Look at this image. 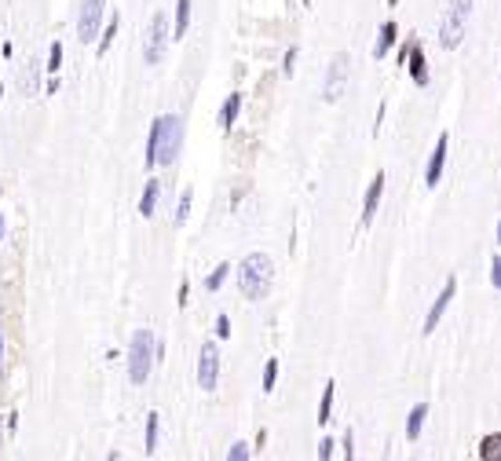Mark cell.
Listing matches in <instances>:
<instances>
[{"label":"cell","instance_id":"6da1fadb","mask_svg":"<svg viewBox=\"0 0 501 461\" xmlns=\"http://www.w3.org/2000/svg\"><path fill=\"white\" fill-rule=\"evenodd\" d=\"M128 381L132 385H147L150 381V370L157 367V337H154V329H136L132 333V341H128Z\"/></svg>","mask_w":501,"mask_h":461},{"label":"cell","instance_id":"7a4b0ae2","mask_svg":"<svg viewBox=\"0 0 501 461\" xmlns=\"http://www.w3.org/2000/svg\"><path fill=\"white\" fill-rule=\"evenodd\" d=\"M274 282V264L267 253H249L238 267V290L246 300H264Z\"/></svg>","mask_w":501,"mask_h":461},{"label":"cell","instance_id":"3957f363","mask_svg":"<svg viewBox=\"0 0 501 461\" xmlns=\"http://www.w3.org/2000/svg\"><path fill=\"white\" fill-rule=\"evenodd\" d=\"M150 129L157 132V165H172L183 150V118L161 114Z\"/></svg>","mask_w":501,"mask_h":461},{"label":"cell","instance_id":"277c9868","mask_svg":"<svg viewBox=\"0 0 501 461\" xmlns=\"http://www.w3.org/2000/svg\"><path fill=\"white\" fill-rule=\"evenodd\" d=\"M468 15H472V0H450V8L443 15V26H439V44L446 52L465 41V26H468Z\"/></svg>","mask_w":501,"mask_h":461},{"label":"cell","instance_id":"5b68a950","mask_svg":"<svg viewBox=\"0 0 501 461\" xmlns=\"http://www.w3.org/2000/svg\"><path fill=\"white\" fill-rule=\"evenodd\" d=\"M169 41H172V26H169V15L157 11L150 26H147V37H143V62L147 66H157L169 52Z\"/></svg>","mask_w":501,"mask_h":461},{"label":"cell","instance_id":"8992f818","mask_svg":"<svg viewBox=\"0 0 501 461\" xmlns=\"http://www.w3.org/2000/svg\"><path fill=\"white\" fill-rule=\"evenodd\" d=\"M103 19H106V0H80V11H77V41H80V44L99 41Z\"/></svg>","mask_w":501,"mask_h":461},{"label":"cell","instance_id":"52a82bcc","mask_svg":"<svg viewBox=\"0 0 501 461\" xmlns=\"http://www.w3.org/2000/svg\"><path fill=\"white\" fill-rule=\"evenodd\" d=\"M348 73H351V59L348 52H337L333 62H330V70H326V81H322V99L326 103H337L344 95L348 88Z\"/></svg>","mask_w":501,"mask_h":461},{"label":"cell","instance_id":"ba28073f","mask_svg":"<svg viewBox=\"0 0 501 461\" xmlns=\"http://www.w3.org/2000/svg\"><path fill=\"white\" fill-rule=\"evenodd\" d=\"M198 385H202V392H216V385H220V348H216V341H205L202 344Z\"/></svg>","mask_w":501,"mask_h":461},{"label":"cell","instance_id":"9c48e42d","mask_svg":"<svg viewBox=\"0 0 501 461\" xmlns=\"http://www.w3.org/2000/svg\"><path fill=\"white\" fill-rule=\"evenodd\" d=\"M454 293H458V278L450 275V278L443 282L439 297H435V304H432V308H428V315H425V322H421V333H435V326H439V319L446 315V308H450V300H454Z\"/></svg>","mask_w":501,"mask_h":461},{"label":"cell","instance_id":"30bf717a","mask_svg":"<svg viewBox=\"0 0 501 461\" xmlns=\"http://www.w3.org/2000/svg\"><path fill=\"white\" fill-rule=\"evenodd\" d=\"M446 150H450V136L443 132L439 139H435V150H432V162L425 169V187H435L443 180V169H446Z\"/></svg>","mask_w":501,"mask_h":461},{"label":"cell","instance_id":"8fae6325","mask_svg":"<svg viewBox=\"0 0 501 461\" xmlns=\"http://www.w3.org/2000/svg\"><path fill=\"white\" fill-rule=\"evenodd\" d=\"M381 194H384V172H377V176L369 180V187H366V198H362V227L374 220L377 205H381Z\"/></svg>","mask_w":501,"mask_h":461},{"label":"cell","instance_id":"7c38bea8","mask_svg":"<svg viewBox=\"0 0 501 461\" xmlns=\"http://www.w3.org/2000/svg\"><path fill=\"white\" fill-rule=\"evenodd\" d=\"M410 77H414V85L417 88H428V59H425V48L421 44H414L410 48Z\"/></svg>","mask_w":501,"mask_h":461},{"label":"cell","instance_id":"4fadbf2b","mask_svg":"<svg viewBox=\"0 0 501 461\" xmlns=\"http://www.w3.org/2000/svg\"><path fill=\"white\" fill-rule=\"evenodd\" d=\"M19 88H22V95H37L41 92V62L29 59L26 66L19 70Z\"/></svg>","mask_w":501,"mask_h":461},{"label":"cell","instance_id":"5bb4252c","mask_svg":"<svg viewBox=\"0 0 501 461\" xmlns=\"http://www.w3.org/2000/svg\"><path fill=\"white\" fill-rule=\"evenodd\" d=\"M238 114H241V92H231L227 99H223V106H220L216 125H220V129H231V125L238 121Z\"/></svg>","mask_w":501,"mask_h":461},{"label":"cell","instance_id":"9a60e30c","mask_svg":"<svg viewBox=\"0 0 501 461\" xmlns=\"http://www.w3.org/2000/svg\"><path fill=\"white\" fill-rule=\"evenodd\" d=\"M399 41V26L388 19L384 26H381V34H377V44H374V59H384L388 52H392V44Z\"/></svg>","mask_w":501,"mask_h":461},{"label":"cell","instance_id":"2e32d148","mask_svg":"<svg viewBox=\"0 0 501 461\" xmlns=\"http://www.w3.org/2000/svg\"><path fill=\"white\" fill-rule=\"evenodd\" d=\"M157 198H161V180H147V187H143V198H139V216H143V220L154 216Z\"/></svg>","mask_w":501,"mask_h":461},{"label":"cell","instance_id":"e0dca14e","mask_svg":"<svg viewBox=\"0 0 501 461\" xmlns=\"http://www.w3.org/2000/svg\"><path fill=\"white\" fill-rule=\"evenodd\" d=\"M118 26H121V15L114 11V15H110V19H106V26H103L99 41H95V55H99V59L110 52V44H114V37H118Z\"/></svg>","mask_w":501,"mask_h":461},{"label":"cell","instance_id":"ac0fdd59","mask_svg":"<svg viewBox=\"0 0 501 461\" xmlns=\"http://www.w3.org/2000/svg\"><path fill=\"white\" fill-rule=\"evenodd\" d=\"M425 418H428V406H425V403H417V406L410 410V418H407V439H410V443H417V439H421Z\"/></svg>","mask_w":501,"mask_h":461},{"label":"cell","instance_id":"d6986e66","mask_svg":"<svg viewBox=\"0 0 501 461\" xmlns=\"http://www.w3.org/2000/svg\"><path fill=\"white\" fill-rule=\"evenodd\" d=\"M190 26V0H176V22H172V41H183Z\"/></svg>","mask_w":501,"mask_h":461},{"label":"cell","instance_id":"ffe728a7","mask_svg":"<svg viewBox=\"0 0 501 461\" xmlns=\"http://www.w3.org/2000/svg\"><path fill=\"white\" fill-rule=\"evenodd\" d=\"M157 432H161V414H147V432H143V451L147 454H154L157 451Z\"/></svg>","mask_w":501,"mask_h":461},{"label":"cell","instance_id":"44dd1931","mask_svg":"<svg viewBox=\"0 0 501 461\" xmlns=\"http://www.w3.org/2000/svg\"><path fill=\"white\" fill-rule=\"evenodd\" d=\"M333 392H337V385L330 381L326 392H322V403H318V425H330V414H333Z\"/></svg>","mask_w":501,"mask_h":461},{"label":"cell","instance_id":"7402d4cb","mask_svg":"<svg viewBox=\"0 0 501 461\" xmlns=\"http://www.w3.org/2000/svg\"><path fill=\"white\" fill-rule=\"evenodd\" d=\"M479 458L483 461H501V436H487L479 443Z\"/></svg>","mask_w":501,"mask_h":461},{"label":"cell","instance_id":"603a6c76","mask_svg":"<svg viewBox=\"0 0 501 461\" xmlns=\"http://www.w3.org/2000/svg\"><path fill=\"white\" fill-rule=\"evenodd\" d=\"M227 275H231V264H220V267H216V271H213V275H209V278H205V290H209V293H216V290H220V285H223V282H227Z\"/></svg>","mask_w":501,"mask_h":461},{"label":"cell","instance_id":"cb8c5ba5","mask_svg":"<svg viewBox=\"0 0 501 461\" xmlns=\"http://www.w3.org/2000/svg\"><path fill=\"white\" fill-rule=\"evenodd\" d=\"M190 201H194V190H183V194H180V205H176V224H187V220H190Z\"/></svg>","mask_w":501,"mask_h":461},{"label":"cell","instance_id":"d4e9b609","mask_svg":"<svg viewBox=\"0 0 501 461\" xmlns=\"http://www.w3.org/2000/svg\"><path fill=\"white\" fill-rule=\"evenodd\" d=\"M44 70H48V73H59V70H62V44H59V41H55L52 48H48V62H44Z\"/></svg>","mask_w":501,"mask_h":461},{"label":"cell","instance_id":"484cf974","mask_svg":"<svg viewBox=\"0 0 501 461\" xmlns=\"http://www.w3.org/2000/svg\"><path fill=\"white\" fill-rule=\"evenodd\" d=\"M274 381H278V359H267V367H264V392H274Z\"/></svg>","mask_w":501,"mask_h":461},{"label":"cell","instance_id":"4316f807","mask_svg":"<svg viewBox=\"0 0 501 461\" xmlns=\"http://www.w3.org/2000/svg\"><path fill=\"white\" fill-rule=\"evenodd\" d=\"M253 451H249V443H234V447L227 451V461H249Z\"/></svg>","mask_w":501,"mask_h":461},{"label":"cell","instance_id":"83f0119b","mask_svg":"<svg viewBox=\"0 0 501 461\" xmlns=\"http://www.w3.org/2000/svg\"><path fill=\"white\" fill-rule=\"evenodd\" d=\"M293 70H297V48H289L285 59H282V73H285V77H293Z\"/></svg>","mask_w":501,"mask_h":461},{"label":"cell","instance_id":"f1b7e54d","mask_svg":"<svg viewBox=\"0 0 501 461\" xmlns=\"http://www.w3.org/2000/svg\"><path fill=\"white\" fill-rule=\"evenodd\" d=\"M216 337H220V341L231 337V319H227V315H220V319H216Z\"/></svg>","mask_w":501,"mask_h":461},{"label":"cell","instance_id":"f546056e","mask_svg":"<svg viewBox=\"0 0 501 461\" xmlns=\"http://www.w3.org/2000/svg\"><path fill=\"white\" fill-rule=\"evenodd\" d=\"M491 285H494V290H501V257L491 260Z\"/></svg>","mask_w":501,"mask_h":461},{"label":"cell","instance_id":"4dcf8cb0","mask_svg":"<svg viewBox=\"0 0 501 461\" xmlns=\"http://www.w3.org/2000/svg\"><path fill=\"white\" fill-rule=\"evenodd\" d=\"M176 304L187 308L190 304V282H180V293H176Z\"/></svg>","mask_w":501,"mask_h":461},{"label":"cell","instance_id":"1f68e13d","mask_svg":"<svg viewBox=\"0 0 501 461\" xmlns=\"http://www.w3.org/2000/svg\"><path fill=\"white\" fill-rule=\"evenodd\" d=\"M341 447H344V458L351 461V458H355V439H351V428H348V432H344V439H341Z\"/></svg>","mask_w":501,"mask_h":461},{"label":"cell","instance_id":"d6a6232c","mask_svg":"<svg viewBox=\"0 0 501 461\" xmlns=\"http://www.w3.org/2000/svg\"><path fill=\"white\" fill-rule=\"evenodd\" d=\"M318 458H322V461L333 458V439H322V443H318Z\"/></svg>","mask_w":501,"mask_h":461},{"label":"cell","instance_id":"836d02e7","mask_svg":"<svg viewBox=\"0 0 501 461\" xmlns=\"http://www.w3.org/2000/svg\"><path fill=\"white\" fill-rule=\"evenodd\" d=\"M62 81H59V73H52V81H48V95H59Z\"/></svg>","mask_w":501,"mask_h":461},{"label":"cell","instance_id":"e575fe53","mask_svg":"<svg viewBox=\"0 0 501 461\" xmlns=\"http://www.w3.org/2000/svg\"><path fill=\"white\" fill-rule=\"evenodd\" d=\"M0 249H4V216H0Z\"/></svg>","mask_w":501,"mask_h":461},{"label":"cell","instance_id":"d590c367","mask_svg":"<svg viewBox=\"0 0 501 461\" xmlns=\"http://www.w3.org/2000/svg\"><path fill=\"white\" fill-rule=\"evenodd\" d=\"M494 242L501 246V220H498V234H494Z\"/></svg>","mask_w":501,"mask_h":461},{"label":"cell","instance_id":"8d00e7d4","mask_svg":"<svg viewBox=\"0 0 501 461\" xmlns=\"http://www.w3.org/2000/svg\"><path fill=\"white\" fill-rule=\"evenodd\" d=\"M0 355H4V337H0Z\"/></svg>","mask_w":501,"mask_h":461},{"label":"cell","instance_id":"74e56055","mask_svg":"<svg viewBox=\"0 0 501 461\" xmlns=\"http://www.w3.org/2000/svg\"><path fill=\"white\" fill-rule=\"evenodd\" d=\"M0 103H4V92H0Z\"/></svg>","mask_w":501,"mask_h":461}]
</instances>
